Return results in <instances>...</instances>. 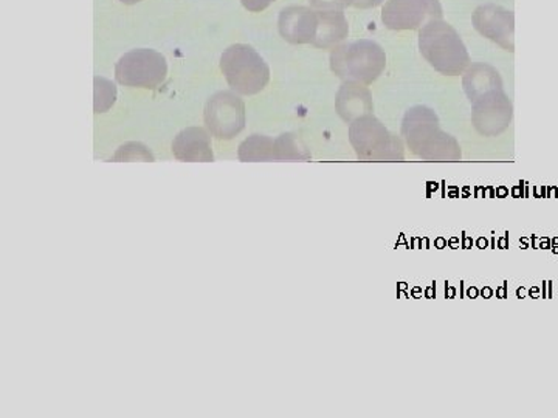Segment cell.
I'll return each instance as SVG.
<instances>
[{
    "instance_id": "obj_11",
    "label": "cell",
    "mask_w": 558,
    "mask_h": 418,
    "mask_svg": "<svg viewBox=\"0 0 558 418\" xmlns=\"http://www.w3.org/2000/svg\"><path fill=\"white\" fill-rule=\"evenodd\" d=\"M279 36L292 46H312L318 32V10L290 5L278 16Z\"/></svg>"
},
{
    "instance_id": "obj_20",
    "label": "cell",
    "mask_w": 558,
    "mask_h": 418,
    "mask_svg": "<svg viewBox=\"0 0 558 418\" xmlns=\"http://www.w3.org/2000/svg\"><path fill=\"white\" fill-rule=\"evenodd\" d=\"M312 9L326 11H344L352 7L354 0H310Z\"/></svg>"
},
{
    "instance_id": "obj_1",
    "label": "cell",
    "mask_w": 558,
    "mask_h": 418,
    "mask_svg": "<svg viewBox=\"0 0 558 418\" xmlns=\"http://www.w3.org/2000/svg\"><path fill=\"white\" fill-rule=\"evenodd\" d=\"M407 148L417 159L425 161H459L461 145L453 135L440 127L438 113L428 106L417 104L407 110L400 126Z\"/></svg>"
},
{
    "instance_id": "obj_18",
    "label": "cell",
    "mask_w": 558,
    "mask_h": 418,
    "mask_svg": "<svg viewBox=\"0 0 558 418\" xmlns=\"http://www.w3.org/2000/svg\"><path fill=\"white\" fill-rule=\"evenodd\" d=\"M119 90L116 84L102 76H95L94 78V112L97 115L109 112L117 102Z\"/></svg>"
},
{
    "instance_id": "obj_10",
    "label": "cell",
    "mask_w": 558,
    "mask_h": 418,
    "mask_svg": "<svg viewBox=\"0 0 558 418\" xmlns=\"http://www.w3.org/2000/svg\"><path fill=\"white\" fill-rule=\"evenodd\" d=\"M472 25L483 38L502 50L515 51V14L512 10L497 3H484L473 11Z\"/></svg>"
},
{
    "instance_id": "obj_13",
    "label": "cell",
    "mask_w": 558,
    "mask_h": 418,
    "mask_svg": "<svg viewBox=\"0 0 558 418\" xmlns=\"http://www.w3.org/2000/svg\"><path fill=\"white\" fill-rule=\"evenodd\" d=\"M204 127H186L172 142V153L179 161H215L211 137Z\"/></svg>"
},
{
    "instance_id": "obj_21",
    "label": "cell",
    "mask_w": 558,
    "mask_h": 418,
    "mask_svg": "<svg viewBox=\"0 0 558 418\" xmlns=\"http://www.w3.org/2000/svg\"><path fill=\"white\" fill-rule=\"evenodd\" d=\"M277 0H241L242 7L248 11V13H263L269 9L271 3Z\"/></svg>"
},
{
    "instance_id": "obj_16",
    "label": "cell",
    "mask_w": 558,
    "mask_h": 418,
    "mask_svg": "<svg viewBox=\"0 0 558 418\" xmlns=\"http://www.w3.org/2000/svg\"><path fill=\"white\" fill-rule=\"evenodd\" d=\"M238 159L244 163L247 161H277L275 160V138L259 134L250 135L238 148Z\"/></svg>"
},
{
    "instance_id": "obj_3",
    "label": "cell",
    "mask_w": 558,
    "mask_h": 418,
    "mask_svg": "<svg viewBox=\"0 0 558 418\" xmlns=\"http://www.w3.org/2000/svg\"><path fill=\"white\" fill-rule=\"evenodd\" d=\"M387 62V51L373 39L347 40L329 54L330 70L337 78L359 81L366 86L384 75Z\"/></svg>"
},
{
    "instance_id": "obj_22",
    "label": "cell",
    "mask_w": 558,
    "mask_h": 418,
    "mask_svg": "<svg viewBox=\"0 0 558 418\" xmlns=\"http://www.w3.org/2000/svg\"><path fill=\"white\" fill-rule=\"evenodd\" d=\"M385 2H387V0H354V3H352V9H355V10L379 9V7H384Z\"/></svg>"
},
{
    "instance_id": "obj_4",
    "label": "cell",
    "mask_w": 558,
    "mask_h": 418,
    "mask_svg": "<svg viewBox=\"0 0 558 418\" xmlns=\"http://www.w3.org/2000/svg\"><path fill=\"white\" fill-rule=\"evenodd\" d=\"M349 143L363 161H403L405 142L395 134L374 113L352 121L348 130Z\"/></svg>"
},
{
    "instance_id": "obj_17",
    "label": "cell",
    "mask_w": 558,
    "mask_h": 418,
    "mask_svg": "<svg viewBox=\"0 0 558 418\" xmlns=\"http://www.w3.org/2000/svg\"><path fill=\"white\" fill-rule=\"evenodd\" d=\"M275 160L277 161H310L312 153L306 143L293 132L278 135L275 138Z\"/></svg>"
},
{
    "instance_id": "obj_6",
    "label": "cell",
    "mask_w": 558,
    "mask_h": 418,
    "mask_svg": "<svg viewBox=\"0 0 558 418\" xmlns=\"http://www.w3.org/2000/svg\"><path fill=\"white\" fill-rule=\"evenodd\" d=\"M167 58L154 49L128 51L116 64L117 83L124 87L156 90L167 81Z\"/></svg>"
},
{
    "instance_id": "obj_2",
    "label": "cell",
    "mask_w": 558,
    "mask_h": 418,
    "mask_svg": "<svg viewBox=\"0 0 558 418\" xmlns=\"http://www.w3.org/2000/svg\"><path fill=\"white\" fill-rule=\"evenodd\" d=\"M418 51L429 67L444 76H462L472 64L468 46L453 25L446 20L428 22L418 30Z\"/></svg>"
},
{
    "instance_id": "obj_23",
    "label": "cell",
    "mask_w": 558,
    "mask_h": 418,
    "mask_svg": "<svg viewBox=\"0 0 558 418\" xmlns=\"http://www.w3.org/2000/svg\"><path fill=\"white\" fill-rule=\"evenodd\" d=\"M124 5H137V3L142 2V0H120Z\"/></svg>"
},
{
    "instance_id": "obj_7",
    "label": "cell",
    "mask_w": 558,
    "mask_h": 418,
    "mask_svg": "<svg viewBox=\"0 0 558 418\" xmlns=\"http://www.w3.org/2000/svg\"><path fill=\"white\" fill-rule=\"evenodd\" d=\"M204 121L213 137L229 142L245 130L247 124L245 102L236 91H216L205 104Z\"/></svg>"
},
{
    "instance_id": "obj_15",
    "label": "cell",
    "mask_w": 558,
    "mask_h": 418,
    "mask_svg": "<svg viewBox=\"0 0 558 418\" xmlns=\"http://www.w3.org/2000/svg\"><path fill=\"white\" fill-rule=\"evenodd\" d=\"M349 38V22L344 11L318 10V32L312 46L332 50Z\"/></svg>"
},
{
    "instance_id": "obj_19",
    "label": "cell",
    "mask_w": 558,
    "mask_h": 418,
    "mask_svg": "<svg viewBox=\"0 0 558 418\" xmlns=\"http://www.w3.org/2000/svg\"><path fill=\"white\" fill-rule=\"evenodd\" d=\"M113 161H156L153 152L143 143L131 142L117 150Z\"/></svg>"
},
{
    "instance_id": "obj_8",
    "label": "cell",
    "mask_w": 558,
    "mask_h": 418,
    "mask_svg": "<svg viewBox=\"0 0 558 418\" xmlns=\"http://www.w3.org/2000/svg\"><path fill=\"white\" fill-rule=\"evenodd\" d=\"M436 20H444L440 0H387L381 7V22L391 32H418Z\"/></svg>"
},
{
    "instance_id": "obj_12",
    "label": "cell",
    "mask_w": 558,
    "mask_h": 418,
    "mask_svg": "<svg viewBox=\"0 0 558 418\" xmlns=\"http://www.w3.org/2000/svg\"><path fill=\"white\" fill-rule=\"evenodd\" d=\"M336 112L348 124L360 116L374 113V100L369 86L359 81H343L336 94Z\"/></svg>"
},
{
    "instance_id": "obj_9",
    "label": "cell",
    "mask_w": 558,
    "mask_h": 418,
    "mask_svg": "<svg viewBox=\"0 0 558 418\" xmlns=\"http://www.w3.org/2000/svg\"><path fill=\"white\" fill-rule=\"evenodd\" d=\"M512 101L505 90H494L472 102V126L481 137L494 138L509 130Z\"/></svg>"
},
{
    "instance_id": "obj_14",
    "label": "cell",
    "mask_w": 558,
    "mask_h": 418,
    "mask_svg": "<svg viewBox=\"0 0 558 418\" xmlns=\"http://www.w3.org/2000/svg\"><path fill=\"white\" fill-rule=\"evenodd\" d=\"M462 89L468 95L470 104L494 90H505L501 75L487 62H472L462 73Z\"/></svg>"
},
{
    "instance_id": "obj_5",
    "label": "cell",
    "mask_w": 558,
    "mask_h": 418,
    "mask_svg": "<svg viewBox=\"0 0 558 418\" xmlns=\"http://www.w3.org/2000/svg\"><path fill=\"white\" fill-rule=\"evenodd\" d=\"M220 72L230 89L244 97H253L270 83V67L255 47L233 44L220 57Z\"/></svg>"
}]
</instances>
